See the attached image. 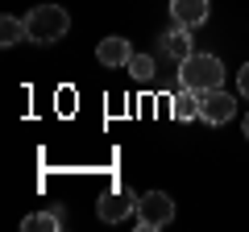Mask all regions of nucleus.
I'll use <instances>...</instances> for the list:
<instances>
[{
    "mask_svg": "<svg viewBox=\"0 0 249 232\" xmlns=\"http://www.w3.org/2000/svg\"><path fill=\"white\" fill-rule=\"evenodd\" d=\"M96 58H100V66H129V58H133V46L124 42L121 33H112V37H104V42L96 46Z\"/></svg>",
    "mask_w": 249,
    "mask_h": 232,
    "instance_id": "obj_7",
    "label": "nucleus"
},
{
    "mask_svg": "<svg viewBox=\"0 0 249 232\" xmlns=\"http://www.w3.org/2000/svg\"><path fill=\"white\" fill-rule=\"evenodd\" d=\"M21 228H25V232H58V215H54V212L25 215V220H21Z\"/></svg>",
    "mask_w": 249,
    "mask_h": 232,
    "instance_id": "obj_11",
    "label": "nucleus"
},
{
    "mask_svg": "<svg viewBox=\"0 0 249 232\" xmlns=\"http://www.w3.org/2000/svg\"><path fill=\"white\" fill-rule=\"evenodd\" d=\"M162 54H166V58H175V63H187V58L196 54V50H191V29L175 25L166 37H162Z\"/></svg>",
    "mask_w": 249,
    "mask_h": 232,
    "instance_id": "obj_8",
    "label": "nucleus"
},
{
    "mask_svg": "<svg viewBox=\"0 0 249 232\" xmlns=\"http://www.w3.org/2000/svg\"><path fill=\"white\" fill-rule=\"evenodd\" d=\"M178 83L196 91H212L224 87V63L216 54H191L187 63H178Z\"/></svg>",
    "mask_w": 249,
    "mask_h": 232,
    "instance_id": "obj_2",
    "label": "nucleus"
},
{
    "mask_svg": "<svg viewBox=\"0 0 249 232\" xmlns=\"http://www.w3.org/2000/svg\"><path fill=\"white\" fill-rule=\"evenodd\" d=\"M137 199H142V195H133L129 187H124V191H108V195L96 203V215H100L104 224H121L124 215L137 212Z\"/></svg>",
    "mask_w": 249,
    "mask_h": 232,
    "instance_id": "obj_5",
    "label": "nucleus"
},
{
    "mask_svg": "<svg viewBox=\"0 0 249 232\" xmlns=\"http://www.w3.org/2000/svg\"><path fill=\"white\" fill-rule=\"evenodd\" d=\"M245 137H249V116H245Z\"/></svg>",
    "mask_w": 249,
    "mask_h": 232,
    "instance_id": "obj_14",
    "label": "nucleus"
},
{
    "mask_svg": "<svg viewBox=\"0 0 249 232\" xmlns=\"http://www.w3.org/2000/svg\"><path fill=\"white\" fill-rule=\"evenodd\" d=\"M124 71L133 75L137 83H150V79H154V58H150V54H133V58H129V66H124Z\"/></svg>",
    "mask_w": 249,
    "mask_h": 232,
    "instance_id": "obj_12",
    "label": "nucleus"
},
{
    "mask_svg": "<svg viewBox=\"0 0 249 232\" xmlns=\"http://www.w3.org/2000/svg\"><path fill=\"white\" fill-rule=\"evenodd\" d=\"M208 13H212L208 0H170V17H175V25H183V29H199L208 21Z\"/></svg>",
    "mask_w": 249,
    "mask_h": 232,
    "instance_id": "obj_6",
    "label": "nucleus"
},
{
    "mask_svg": "<svg viewBox=\"0 0 249 232\" xmlns=\"http://www.w3.org/2000/svg\"><path fill=\"white\" fill-rule=\"evenodd\" d=\"M170 116H175V120H199V91L183 87L175 99H170Z\"/></svg>",
    "mask_w": 249,
    "mask_h": 232,
    "instance_id": "obj_9",
    "label": "nucleus"
},
{
    "mask_svg": "<svg viewBox=\"0 0 249 232\" xmlns=\"http://www.w3.org/2000/svg\"><path fill=\"white\" fill-rule=\"evenodd\" d=\"M67 29H71V17H67V9H58V4H37V9L25 13V33H29V42H37V46H50V42H58V37H67Z\"/></svg>",
    "mask_w": 249,
    "mask_h": 232,
    "instance_id": "obj_1",
    "label": "nucleus"
},
{
    "mask_svg": "<svg viewBox=\"0 0 249 232\" xmlns=\"http://www.w3.org/2000/svg\"><path fill=\"white\" fill-rule=\"evenodd\" d=\"M237 91H241V96L249 99V63L241 66V75H237Z\"/></svg>",
    "mask_w": 249,
    "mask_h": 232,
    "instance_id": "obj_13",
    "label": "nucleus"
},
{
    "mask_svg": "<svg viewBox=\"0 0 249 232\" xmlns=\"http://www.w3.org/2000/svg\"><path fill=\"white\" fill-rule=\"evenodd\" d=\"M137 220H142V228H145V232L166 228V224L175 220V199L162 195V191H150V195H142V199H137Z\"/></svg>",
    "mask_w": 249,
    "mask_h": 232,
    "instance_id": "obj_3",
    "label": "nucleus"
},
{
    "mask_svg": "<svg viewBox=\"0 0 249 232\" xmlns=\"http://www.w3.org/2000/svg\"><path fill=\"white\" fill-rule=\"evenodd\" d=\"M21 37H29V33H25V21H17V17H0V46H17Z\"/></svg>",
    "mask_w": 249,
    "mask_h": 232,
    "instance_id": "obj_10",
    "label": "nucleus"
},
{
    "mask_svg": "<svg viewBox=\"0 0 249 232\" xmlns=\"http://www.w3.org/2000/svg\"><path fill=\"white\" fill-rule=\"evenodd\" d=\"M232 112H237V99H232L224 87L199 91V120H208V125H229Z\"/></svg>",
    "mask_w": 249,
    "mask_h": 232,
    "instance_id": "obj_4",
    "label": "nucleus"
}]
</instances>
